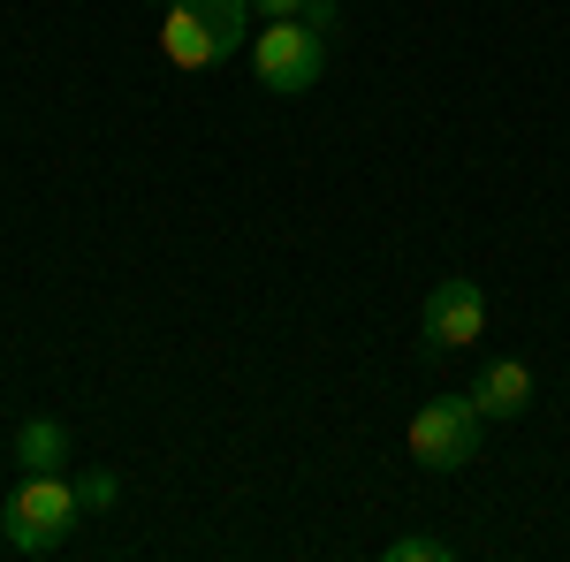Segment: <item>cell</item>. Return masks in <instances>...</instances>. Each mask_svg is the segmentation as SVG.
Returning <instances> with one entry per match:
<instances>
[{"instance_id":"1","label":"cell","mask_w":570,"mask_h":562,"mask_svg":"<svg viewBox=\"0 0 570 562\" xmlns=\"http://www.w3.org/2000/svg\"><path fill=\"white\" fill-rule=\"evenodd\" d=\"M244 46H252V0H168L160 16V53L176 69H220Z\"/></svg>"},{"instance_id":"2","label":"cell","mask_w":570,"mask_h":562,"mask_svg":"<svg viewBox=\"0 0 570 562\" xmlns=\"http://www.w3.org/2000/svg\"><path fill=\"white\" fill-rule=\"evenodd\" d=\"M77 517H85V494L61 472H23V486H16L8 510H0V532H8V548H23V555H53V548L77 532Z\"/></svg>"},{"instance_id":"3","label":"cell","mask_w":570,"mask_h":562,"mask_svg":"<svg viewBox=\"0 0 570 562\" xmlns=\"http://www.w3.org/2000/svg\"><path fill=\"white\" fill-rule=\"evenodd\" d=\"M403 448H411L426 472H464V464L480 456V403H472V395H434V403H419Z\"/></svg>"},{"instance_id":"4","label":"cell","mask_w":570,"mask_h":562,"mask_svg":"<svg viewBox=\"0 0 570 562\" xmlns=\"http://www.w3.org/2000/svg\"><path fill=\"white\" fill-rule=\"evenodd\" d=\"M252 69H259L266 91H282V99H297V91L320 85V69H327V39L297 23V16H282V23H266L259 39H252Z\"/></svg>"},{"instance_id":"5","label":"cell","mask_w":570,"mask_h":562,"mask_svg":"<svg viewBox=\"0 0 570 562\" xmlns=\"http://www.w3.org/2000/svg\"><path fill=\"white\" fill-rule=\"evenodd\" d=\"M419 327H426V349L449 357V349H472L487 335V289L472 274H449L426 289V312H419Z\"/></svg>"},{"instance_id":"6","label":"cell","mask_w":570,"mask_h":562,"mask_svg":"<svg viewBox=\"0 0 570 562\" xmlns=\"http://www.w3.org/2000/svg\"><path fill=\"white\" fill-rule=\"evenodd\" d=\"M472 403H480V418H518V411H532V365L494 357L480 373V388H472Z\"/></svg>"},{"instance_id":"7","label":"cell","mask_w":570,"mask_h":562,"mask_svg":"<svg viewBox=\"0 0 570 562\" xmlns=\"http://www.w3.org/2000/svg\"><path fill=\"white\" fill-rule=\"evenodd\" d=\"M77 456V433L61 418H23L16 426V472H61Z\"/></svg>"},{"instance_id":"8","label":"cell","mask_w":570,"mask_h":562,"mask_svg":"<svg viewBox=\"0 0 570 562\" xmlns=\"http://www.w3.org/2000/svg\"><path fill=\"white\" fill-rule=\"evenodd\" d=\"M389 562H449V540L441 532H403L389 548Z\"/></svg>"},{"instance_id":"9","label":"cell","mask_w":570,"mask_h":562,"mask_svg":"<svg viewBox=\"0 0 570 562\" xmlns=\"http://www.w3.org/2000/svg\"><path fill=\"white\" fill-rule=\"evenodd\" d=\"M77 494H85V517H99V510H115L122 479H115V472H85V486H77Z\"/></svg>"},{"instance_id":"10","label":"cell","mask_w":570,"mask_h":562,"mask_svg":"<svg viewBox=\"0 0 570 562\" xmlns=\"http://www.w3.org/2000/svg\"><path fill=\"white\" fill-rule=\"evenodd\" d=\"M335 16H343V8H335V0H305V8H297V23H312V31H320V39H327V31H335Z\"/></svg>"},{"instance_id":"11","label":"cell","mask_w":570,"mask_h":562,"mask_svg":"<svg viewBox=\"0 0 570 562\" xmlns=\"http://www.w3.org/2000/svg\"><path fill=\"white\" fill-rule=\"evenodd\" d=\"M305 0H252V16H266V23H282V16H297Z\"/></svg>"},{"instance_id":"12","label":"cell","mask_w":570,"mask_h":562,"mask_svg":"<svg viewBox=\"0 0 570 562\" xmlns=\"http://www.w3.org/2000/svg\"><path fill=\"white\" fill-rule=\"evenodd\" d=\"M160 8H168V0H160Z\"/></svg>"}]
</instances>
